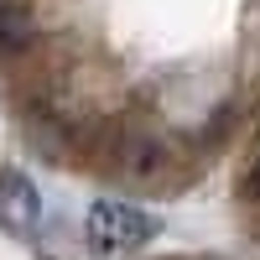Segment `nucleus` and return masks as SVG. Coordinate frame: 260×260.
I'll return each instance as SVG.
<instances>
[{"mask_svg": "<svg viewBox=\"0 0 260 260\" xmlns=\"http://www.w3.org/2000/svg\"><path fill=\"white\" fill-rule=\"evenodd\" d=\"M37 42V16L21 0H0V57H21Z\"/></svg>", "mask_w": 260, "mask_h": 260, "instance_id": "nucleus-4", "label": "nucleus"}, {"mask_svg": "<svg viewBox=\"0 0 260 260\" xmlns=\"http://www.w3.org/2000/svg\"><path fill=\"white\" fill-rule=\"evenodd\" d=\"M240 198H245V203H260V141H255L250 161H245V172H240Z\"/></svg>", "mask_w": 260, "mask_h": 260, "instance_id": "nucleus-5", "label": "nucleus"}, {"mask_svg": "<svg viewBox=\"0 0 260 260\" xmlns=\"http://www.w3.org/2000/svg\"><path fill=\"white\" fill-rule=\"evenodd\" d=\"M115 156H120V172L130 182H156L172 167L167 146H156V141H125V146H115Z\"/></svg>", "mask_w": 260, "mask_h": 260, "instance_id": "nucleus-3", "label": "nucleus"}, {"mask_svg": "<svg viewBox=\"0 0 260 260\" xmlns=\"http://www.w3.org/2000/svg\"><path fill=\"white\" fill-rule=\"evenodd\" d=\"M156 240V219L141 208V203H125V198H99L89 213H83V245H89L99 260H115L130 255Z\"/></svg>", "mask_w": 260, "mask_h": 260, "instance_id": "nucleus-1", "label": "nucleus"}, {"mask_svg": "<svg viewBox=\"0 0 260 260\" xmlns=\"http://www.w3.org/2000/svg\"><path fill=\"white\" fill-rule=\"evenodd\" d=\"M42 219V198H37V182L26 172L6 167L0 172V229L6 234H31Z\"/></svg>", "mask_w": 260, "mask_h": 260, "instance_id": "nucleus-2", "label": "nucleus"}]
</instances>
